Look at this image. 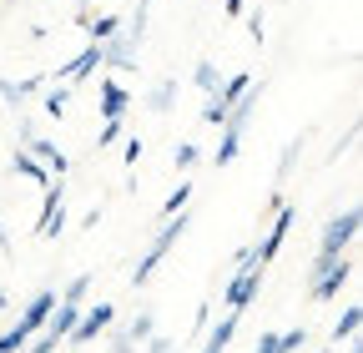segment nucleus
<instances>
[{"label":"nucleus","mask_w":363,"mask_h":353,"mask_svg":"<svg viewBox=\"0 0 363 353\" xmlns=\"http://www.w3.org/2000/svg\"><path fill=\"white\" fill-rule=\"evenodd\" d=\"M348 278H353V257H348V252H338V257L318 252L313 268H308V298H313V303H333V298L348 288Z\"/></svg>","instance_id":"1"},{"label":"nucleus","mask_w":363,"mask_h":353,"mask_svg":"<svg viewBox=\"0 0 363 353\" xmlns=\"http://www.w3.org/2000/svg\"><path fill=\"white\" fill-rule=\"evenodd\" d=\"M187 228H192V212H187V207H182L177 217H167V228H162V232H157V237L147 242L142 262H136V268H131V288H147V283H152V273L162 268V257H167V252L177 247V237L187 232Z\"/></svg>","instance_id":"2"},{"label":"nucleus","mask_w":363,"mask_h":353,"mask_svg":"<svg viewBox=\"0 0 363 353\" xmlns=\"http://www.w3.org/2000/svg\"><path fill=\"white\" fill-rule=\"evenodd\" d=\"M257 293H262V262L252 257V247H242L238 252V273H233V283H227L222 303L233 308V313H247V308L257 303Z\"/></svg>","instance_id":"3"},{"label":"nucleus","mask_w":363,"mask_h":353,"mask_svg":"<svg viewBox=\"0 0 363 353\" xmlns=\"http://www.w3.org/2000/svg\"><path fill=\"white\" fill-rule=\"evenodd\" d=\"M61 228H66V176H51V182H45V197H40L35 237L51 242V237H61Z\"/></svg>","instance_id":"4"},{"label":"nucleus","mask_w":363,"mask_h":353,"mask_svg":"<svg viewBox=\"0 0 363 353\" xmlns=\"http://www.w3.org/2000/svg\"><path fill=\"white\" fill-rule=\"evenodd\" d=\"M111 323H116V303H96V308H81L76 328L66 333V348H81V343H91V338L111 333Z\"/></svg>","instance_id":"5"},{"label":"nucleus","mask_w":363,"mask_h":353,"mask_svg":"<svg viewBox=\"0 0 363 353\" xmlns=\"http://www.w3.org/2000/svg\"><path fill=\"white\" fill-rule=\"evenodd\" d=\"M358 223H363V212H358V207H343L333 223L323 228V237H318V252H328V257L348 252V247H353V237H358Z\"/></svg>","instance_id":"6"},{"label":"nucleus","mask_w":363,"mask_h":353,"mask_svg":"<svg viewBox=\"0 0 363 353\" xmlns=\"http://www.w3.org/2000/svg\"><path fill=\"white\" fill-rule=\"evenodd\" d=\"M293 223H298V207H288V202H283V207H278V217H272V228H267V237H262V242L252 247V257L262 262V268H267V262H272V257H278V247L288 242V232H293Z\"/></svg>","instance_id":"7"},{"label":"nucleus","mask_w":363,"mask_h":353,"mask_svg":"<svg viewBox=\"0 0 363 353\" xmlns=\"http://www.w3.org/2000/svg\"><path fill=\"white\" fill-rule=\"evenodd\" d=\"M152 333H157V313H152V308H142V313H136L126 328H116V333H111V353H136Z\"/></svg>","instance_id":"8"},{"label":"nucleus","mask_w":363,"mask_h":353,"mask_svg":"<svg viewBox=\"0 0 363 353\" xmlns=\"http://www.w3.org/2000/svg\"><path fill=\"white\" fill-rule=\"evenodd\" d=\"M101 71V40H86V51L76 56V61H66V66H56V81H66V86H81V81H91Z\"/></svg>","instance_id":"9"},{"label":"nucleus","mask_w":363,"mask_h":353,"mask_svg":"<svg viewBox=\"0 0 363 353\" xmlns=\"http://www.w3.org/2000/svg\"><path fill=\"white\" fill-rule=\"evenodd\" d=\"M136 51H142V46L116 30L111 40H101V66H111V71H136Z\"/></svg>","instance_id":"10"},{"label":"nucleus","mask_w":363,"mask_h":353,"mask_svg":"<svg viewBox=\"0 0 363 353\" xmlns=\"http://www.w3.org/2000/svg\"><path fill=\"white\" fill-rule=\"evenodd\" d=\"M35 91H45V71H35V76H26V81H11V76H0V101H6V106H26Z\"/></svg>","instance_id":"11"},{"label":"nucleus","mask_w":363,"mask_h":353,"mask_svg":"<svg viewBox=\"0 0 363 353\" xmlns=\"http://www.w3.org/2000/svg\"><path fill=\"white\" fill-rule=\"evenodd\" d=\"M26 152H30V157H35V162H40L45 172H51V176H66V172H71L66 152H61L56 142H45V137H30V142H26Z\"/></svg>","instance_id":"12"},{"label":"nucleus","mask_w":363,"mask_h":353,"mask_svg":"<svg viewBox=\"0 0 363 353\" xmlns=\"http://www.w3.org/2000/svg\"><path fill=\"white\" fill-rule=\"evenodd\" d=\"M51 308H56V293H51V288H40V293L26 303V313H21V328L35 338V333L45 328V318H51Z\"/></svg>","instance_id":"13"},{"label":"nucleus","mask_w":363,"mask_h":353,"mask_svg":"<svg viewBox=\"0 0 363 353\" xmlns=\"http://www.w3.org/2000/svg\"><path fill=\"white\" fill-rule=\"evenodd\" d=\"M96 91H101V116H106V121H121V116L131 111V96H126V86H121V81L106 76Z\"/></svg>","instance_id":"14"},{"label":"nucleus","mask_w":363,"mask_h":353,"mask_svg":"<svg viewBox=\"0 0 363 353\" xmlns=\"http://www.w3.org/2000/svg\"><path fill=\"white\" fill-rule=\"evenodd\" d=\"M71 91H76V86H66V81H56L51 86V91H40V116H51V121H61L66 116V106H71Z\"/></svg>","instance_id":"15"},{"label":"nucleus","mask_w":363,"mask_h":353,"mask_svg":"<svg viewBox=\"0 0 363 353\" xmlns=\"http://www.w3.org/2000/svg\"><path fill=\"white\" fill-rule=\"evenodd\" d=\"M238 152H242V126H222V142L212 152V167H233Z\"/></svg>","instance_id":"16"},{"label":"nucleus","mask_w":363,"mask_h":353,"mask_svg":"<svg viewBox=\"0 0 363 353\" xmlns=\"http://www.w3.org/2000/svg\"><path fill=\"white\" fill-rule=\"evenodd\" d=\"M11 172H16V176H30L35 187H45V182H51V172H45V167H40V162H35L26 147H16V157H11Z\"/></svg>","instance_id":"17"},{"label":"nucleus","mask_w":363,"mask_h":353,"mask_svg":"<svg viewBox=\"0 0 363 353\" xmlns=\"http://www.w3.org/2000/svg\"><path fill=\"white\" fill-rule=\"evenodd\" d=\"M358 328H363V308L353 303V308H343L338 323H333V348H338V343H353V338H358Z\"/></svg>","instance_id":"18"},{"label":"nucleus","mask_w":363,"mask_h":353,"mask_svg":"<svg viewBox=\"0 0 363 353\" xmlns=\"http://www.w3.org/2000/svg\"><path fill=\"white\" fill-rule=\"evenodd\" d=\"M247 86H252V76H242V71H238V76H222V86H217L212 96H217V101H222L227 111H233V101H238V96L247 91Z\"/></svg>","instance_id":"19"},{"label":"nucleus","mask_w":363,"mask_h":353,"mask_svg":"<svg viewBox=\"0 0 363 353\" xmlns=\"http://www.w3.org/2000/svg\"><path fill=\"white\" fill-rule=\"evenodd\" d=\"M177 91H182L177 81H157L152 91H147V106H152V111L162 116V111H172V106H177Z\"/></svg>","instance_id":"20"},{"label":"nucleus","mask_w":363,"mask_h":353,"mask_svg":"<svg viewBox=\"0 0 363 353\" xmlns=\"http://www.w3.org/2000/svg\"><path fill=\"white\" fill-rule=\"evenodd\" d=\"M197 162H202V147H197V142H177V147H172V167H177V172H192Z\"/></svg>","instance_id":"21"},{"label":"nucleus","mask_w":363,"mask_h":353,"mask_svg":"<svg viewBox=\"0 0 363 353\" xmlns=\"http://www.w3.org/2000/svg\"><path fill=\"white\" fill-rule=\"evenodd\" d=\"M192 81L202 86V91H217V86H222V71H217L212 61H197V66H192Z\"/></svg>","instance_id":"22"},{"label":"nucleus","mask_w":363,"mask_h":353,"mask_svg":"<svg viewBox=\"0 0 363 353\" xmlns=\"http://www.w3.org/2000/svg\"><path fill=\"white\" fill-rule=\"evenodd\" d=\"M187 202H192V182H177V192L162 202V217H177L182 207H187Z\"/></svg>","instance_id":"23"},{"label":"nucleus","mask_w":363,"mask_h":353,"mask_svg":"<svg viewBox=\"0 0 363 353\" xmlns=\"http://www.w3.org/2000/svg\"><path fill=\"white\" fill-rule=\"evenodd\" d=\"M121 137H126V116H121V121H106V126L96 131V152H101V147H116Z\"/></svg>","instance_id":"24"},{"label":"nucleus","mask_w":363,"mask_h":353,"mask_svg":"<svg viewBox=\"0 0 363 353\" xmlns=\"http://www.w3.org/2000/svg\"><path fill=\"white\" fill-rule=\"evenodd\" d=\"M26 343H30V333H26V328H21V323H16V328H11V333H0V353H21V348H26Z\"/></svg>","instance_id":"25"},{"label":"nucleus","mask_w":363,"mask_h":353,"mask_svg":"<svg viewBox=\"0 0 363 353\" xmlns=\"http://www.w3.org/2000/svg\"><path fill=\"white\" fill-rule=\"evenodd\" d=\"M298 157H303V137H293V142H288V152H283V162H278V182L293 172V162H298Z\"/></svg>","instance_id":"26"},{"label":"nucleus","mask_w":363,"mask_h":353,"mask_svg":"<svg viewBox=\"0 0 363 353\" xmlns=\"http://www.w3.org/2000/svg\"><path fill=\"white\" fill-rule=\"evenodd\" d=\"M202 121H207V126H222V121H227V106H222V101H217L212 91H207V106H202Z\"/></svg>","instance_id":"27"},{"label":"nucleus","mask_w":363,"mask_h":353,"mask_svg":"<svg viewBox=\"0 0 363 353\" xmlns=\"http://www.w3.org/2000/svg\"><path fill=\"white\" fill-rule=\"evenodd\" d=\"M86 293H91V278H71L66 293H61V303H86Z\"/></svg>","instance_id":"28"},{"label":"nucleus","mask_w":363,"mask_h":353,"mask_svg":"<svg viewBox=\"0 0 363 353\" xmlns=\"http://www.w3.org/2000/svg\"><path fill=\"white\" fill-rule=\"evenodd\" d=\"M298 348H308V328H293V333H283V353H298Z\"/></svg>","instance_id":"29"},{"label":"nucleus","mask_w":363,"mask_h":353,"mask_svg":"<svg viewBox=\"0 0 363 353\" xmlns=\"http://www.w3.org/2000/svg\"><path fill=\"white\" fill-rule=\"evenodd\" d=\"M142 152H147V147H142V137H126V152H121V162H126V167H136V162H142Z\"/></svg>","instance_id":"30"},{"label":"nucleus","mask_w":363,"mask_h":353,"mask_svg":"<svg viewBox=\"0 0 363 353\" xmlns=\"http://www.w3.org/2000/svg\"><path fill=\"white\" fill-rule=\"evenodd\" d=\"M252 353H283V333H262Z\"/></svg>","instance_id":"31"},{"label":"nucleus","mask_w":363,"mask_h":353,"mask_svg":"<svg viewBox=\"0 0 363 353\" xmlns=\"http://www.w3.org/2000/svg\"><path fill=\"white\" fill-rule=\"evenodd\" d=\"M56 348H61V343H51V338H45V333H40V338H30V343H26L21 353H56Z\"/></svg>","instance_id":"32"},{"label":"nucleus","mask_w":363,"mask_h":353,"mask_svg":"<svg viewBox=\"0 0 363 353\" xmlns=\"http://www.w3.org/2000/svg\"><path fill=\"white\" fill-rule=\"evenodd\" d=\"M247 35L262 46V6H257V11H247Z\"/></svg>","instance_id":"33"},{"label":"nucleus","mask_w":363,"mask_h":353,"mask_svg":"<svg viewBox=\"0 0 363 353\" xmlns=\"http://www.w3.org/2000/svg\"><path fill=\"white\" fill-rule=\"evenodd\" d=\"M142 348H147V353H177V343H172V338H157V333H152Z\"/></svg>","instance_id":"34"},{"label":"nucleus","mask_w":363,"mask_h":353,"mask_svg":"<svg viewBox=\"0 0 363 353\" xmlns=\"http://www.w3.org/2000/svg\"><path fill=\"white\" fill-rule=\"evenodd\" d=\"M207 323H212V308L202 303V308H197V323H192V328H197V333H207Z\"/></svg>","instance_id":"35"},{"label":"nucleus","mask_w":363,"mask_h":353,"mask_svg":"<svg viewBox=\"0 0 363 353\" xmlns=\"http://www.w3.org/2000/svg\"><path fill=\"white\" fill-rule=\"evenodd\" d=\"M247 11V0H227V16H242Z\"/></svg>","instance_id":"36"},{"label":"nucleus","mask_w":363,"mask_h":353,"mask_svg":"<svg viewBox=\"0 0 363 353\" xmlns=\"http://www.w3.org/2000/svg\"><path fill=\"white\" fill-rule=\"evenodd\" d=\"M0 252H16V242H11V232L0 228Z\"/></svg>","instance_id":"37"},{"label":"nucleus","mask_w":363,"mask_h":353,"mask_svg":"<svg viewBox=\"0 0 363 353\" xmlns=\"http://www.w3.org/2000/svg\"><path fill=\"white\" fill-rule=\"evenodd\" d=\"M6 308H11V293H6V288H0V313H6Z\"/></svg>","instance_id":"38"},{"label":"nucleus","mask_w":363,"mask_h":353,"mask_svg":"<svg viewBox=\"0 0 363 353\" xmlns=\"http://www.w3.org/2000/svg\"><path fill=\"white\" fill-rule=\"evenodd\" d=\"M136 6H147V11H152V0H136Z\"/></svg>","instance_id":"39"},{"label":"nucleus","mask_w":363,"mask_h":353,"mask_svg":"<svg viewBox=\"0 0 363 353\" xmlns=\"http://www.w3.org/2000/svg\"><path fill=\"white\" fill-rule=\"evenodd\" d=\"M76 6H86V0H76Z\"/></svg>","instance_id":"40"},{"label":"nucleus","mask_w":363,"mask_h":353,"mask_svg":"<svg viewBox=\"0 0 363 353\" xmlns=\"http://www.w3.org/2000/svg\"><path fill=\"white\" fill-rule=\"evenodd\" d=\"M348 353H358V348H348Z\"/></svg>","instance_id":"41"}]
</instances>
